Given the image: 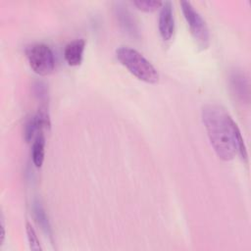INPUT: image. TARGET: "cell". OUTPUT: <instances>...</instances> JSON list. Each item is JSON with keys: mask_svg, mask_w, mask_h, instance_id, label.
Returning a JSON list of instances; mask_svg holds the SVG:
<instances>
[{"mask_svg": "<svg viewBox=\"0 0 251 251\" xmlns=\"http://www.w3.org/2000/svg\"><path fill=\"white\" fill-rule=\"evenodd\" d=\"M180 6L184 19L197 45L201 49L208 48V46L210 45V31L205 20L194 9L190 2L181 1Z\"/></svg>", "mask_w": 251, "mask_h": 251, "instance_id": "cell-3", "label": "cell"}, {"mask_svg": "<svg viewBox=\"0 0 251 251\" xmlns=\"http://www.w3.org/2000/svg\"><path fill=\"white\" fill-rule=\"evenodd\" d=\"M49 126V118L45 109H40L37 114L31 116L27 119L25 124L24 136L26 142H30L34 139L39 133L42 132V129Z\"/></svg>", "mask_w": 251, "mask_h": 251, "instance_id": "cell-7", "label": "cell"}, {"mask_svg": "<svg viewBox=\"0 0 251 251\" xmlns=\"http://www.w3.org/2000/svg\"><path fill=\"white\" fill-rule=\"evenodd\" d=\"M132 4L136 6L137 9L144 11V12H153L158 8H161L163 2L160 1H149V0H137L133 1Z\"/></svg>", "mask_w": 251, "mask_h": 251, "instance_id": "cell-12", "label": "cell"}, {"mask_svg": "<svg viewBox=\"0 0 251 251\" xmlns=\"http://www.w3.org/2000/svg\"><path fill=\"white\" fill-rule=\"evenodd\" d=\"M25 55L31 70L39 75H50L55 67L54 54L44 43H35L25 50Z\"/></svg>", "mask_w": 251, "mask_h": 251, "instance_id": "cell-4", "label": "cell"}, {"mask_svg": "<svg viewBox=\"0 0 251 251\" xmlns=\"http://www.w3.org/2000/svg\"><path fill=\"white\" fill-rule=\"evenodd\" d=\"M84 48L85 40L82 38L75 39L68 43L64 50V58L68 65L72 67L78 66L82 61Z\"/></svg>", "mask_w": 251, "mask_h": 251, "instance_id": "cell-9", "label": "cell"}, {"mask_svg": "<svg viewBox=\"0 0 251 251\" xmlns=\"http://www.w3.org/2000/svg\"><path fill=\"white\" fill-rule=\"evenodd\" d=\"M31 159L32 163L36 168H40L44 161L45 154V138L43 133H39L34 139L31 148Z\"/></svg>", "mask_w": 251, "mask_h": 251, "instance_id": "cell-10", "label": "cell"}, {"mask_svg": "<svg viewBox=\"0 0 251 251\" xmlns=\"http://www.w3.org/2000/svg\"><path fill=\"white\" fill-rule=\"evenodd\" d=\"M159 32L164 40H170L175 32L173 5L170 1L163 2L159 15Z\"/></svg>", "mask_w": 251, "mask_h": 251, "instance_id": "cell-8", "label": "cell"}, {"mask_svg": "<svg viewBox=\"0 0 251 251\" xmlns=\"http://www.w3.org/2000/svg\"><path fill=\"white\" fill-rule=\"evenodd\" d=\"M229 88L234 98L240 103H248L250 98L249 81L245 73L240 69H233L229 74Z\"/></svg>", "mask_w": 251, "mask_h": 251, "instance_id": "cell-5", "label": "cell"}, {"mask_svg": "<svg viewBox=\"0 0 251 251\" xmlns=\"http://www.w3.org/2000/svg\"><path fill=\"white\" fill-rule=\"evenodd\" d=\"M33 214H34V218L36 223L38 224V226L41 227V229L49 236L51 237L52 235V231H51V226L48 221V217L46 215V212L43 208V206L41 205V203L38 200H35L33 202Z\"/></svg>", "mask_w": 251, "mask_h": 251, "instance_id": "cell-11", "label": "cell"}, {"mask_svg": "<svg viewBox=\"0 0 251 251\" xmlns=\"http://www.w3.org/2000/svg\"><path fill=\"white\" fill-rule=\"evenodd\" d=\"M33 87V93H34V96L40 100V101H45L47 99V95H48V89H47V86L44 82L42 81H35L32 85Z\"/></svg>", "mask_w": 251, "mask_h": 251, "instance_id": "cell-14", "label": "cell"}, {"mask_svg": "<svg viewBox=\"0 0 251 251\" xmlns=\"http://www.w3.org/2000/svg\"><path fill=\"white\" fill-rule=\"evenodd\" d=\"M202 121L211 145L220 159L230 161L237 154L246 159V148L240 130L223 106L214 103L205 105L202 109Z\"/></svg>", "mask_w": 251, "mask_h": 251, "instance_id": "cell-1", "label": "cell"}, {"mask_svg": "<svg viewBox=\"0 0 251 251\" xmlns=\"http://www.w3.org/2000/svg\"><path fill=\"white\" fill-rule=\"evenodd\" d=\"M1 238H0V244L3 243L4 238H5V225H4V219L1 217Z\"/></svg>", "mask_w": 251, "mask_h": 251, "instance_id": "cell-15", "label": "cell"}, {"mask_svg": "<svg viewBox=\"0 0 251 251\" xmlns=\"http://www.w3.org/2000/svg\"><path fill=\"white\" fill-rule=\"evenodd\" d=\"M116 56L119 62L138 79L148 83L158 81L159 74L157 70L137 50L128 46H121L116 50Z\"/></svg>", "mask_w": 251, "mask_h": 251, "instance_id": "cell-2", "label": "cell"}, {"mask_svg": "<svg viewBox=\"0 0 251 251\" xmlns=\"http://www.w3.org/2000/svg\"><path fill=\"white\" fill-rule=\"evenodd\" d=\"M26 235H27V239H28V242H29V247L31 250H34V251H38V250H41V246H40V242L38 240V237L36 235V232L35 230L33 229V227L31 226L30 224L26 223Z\"/></svg>", "mask_w": 251, "mask_h": 251, "instance_id": "cell-13", "label": "cell"}, {"mask_svg": "<svg viewBox=\"0 0 251 251\" xmlns=\"http://www.w3.org/2000/svg\"><path fill=\"white\" fill-rule=\"evenodd\" d=\"M115 16L121 29L128 36L132 38H139V28L137 22L131 12L123 4L117 3L114 7Z\"/></svg>", "mask_w": 251, "mask_h": 251, "instance_id": "cell-6", "label": "cell"}]
</instances>
